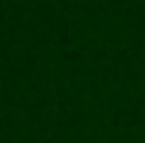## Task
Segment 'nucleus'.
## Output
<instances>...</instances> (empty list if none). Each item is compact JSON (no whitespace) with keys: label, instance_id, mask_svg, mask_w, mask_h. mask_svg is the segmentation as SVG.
Returning <instances> with one entry per match:
<instances>
[]
</instances>
